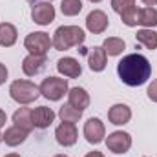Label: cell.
I'll use <instances>...</instances> for the list:
<instances>
[{"label":"cell","instance_id":"cell-1","mask_svg":"<svg viewBox=\"0 0 157 157\" xmlns=\"http://www.w3.org/2000/svg\"><path fill=\"white\" fill-rule=\"evenodd\" d=\"M117 75L126 86H143L152 75V64L144 55L130 53L117 64Z\"/></svg>","mask_w":157,"mask_h":157},{"label":"cell","instance_id":"cell-2","mask_svg":"<svg viewBox=\"0 0 157 157\" xmlns=\"http://www.w3.org/2000/svg\"><path fill=\"white\" fill-rule=\"evenodd\" d=\"M51 40H53V48L57 51H66L70 48L80 46L86 40V35L78 26H60L53 33Z\"/></svg>","mask_w":157,"mask_h":157},{"label":"cell","instance_id":"cell-3","mask_svg":"<svg viewBox=\"0 0 157 157\" xmlns=\"http://www.w3.org/2000/svg\"><path fill=\"white\" fill-rule=\"evenodd\" d=\"M9 95L15 102L26 106V104H31L35 102L40 97V88L31 82V80H26V78H18V80H13L11 86H9Z\"/></svg>","mask_w":157,"mask_h":157},{"label":"cell","instance_id":"cell-4","mask_svg":"<svg viewBox=\"0 0 157 157\" xmlns=\"http://www.w3.org/2000/svg\"><path fill=\"white\" fill-rule=\"evenodd\" d=\"M40 95L48 101H60L64 95H68V80L60 77H48L40 82Z\"/></svg>","mask_w":157,"mask_h":157},{"label":"cell","instance_id":"cell-5","mask_svg":"<svg viewBox=\"0 0 157 157\" xmlns=\"http://www.w3.org/2000/svg\"><path fill=\"white\" fill-rule=\"evenodd\" d=\"M51 46H53V40L44 31H33L24 39V48L31 55H48Z\"/></svg>","mask_w":157,"mask_h":157},{"label":"cell","instance_id":"cell-6","mask_svg":"<svg viewBox=\"0 0 157 157\" xmlns=\"http://www.w3.org/2000/svg\"><path fill=\"white\" fill-rule=\"evenodd\" d=\"M31 18L39 26H49L55 20V7L49 0H40L31 6Z\"/></svg>","mask_w":157,"mask_h":157},{"label":"cell","instance_id":"cell-7","mask_svg":"<svg viewBox=\"0 0 157 157\" xmlns=\"http://www.w3.org/2000/svg\"><path fill=\"white\" fill-rule=\"evenodd\" d=\"M84 137L90 144H99L106 137V128L104 122L99 117H90L84 122Z\"/></svg>","mask_w":157,"mask_h":157},{"label":"cell","instance_id":"cell-8","mask_svg":"<svg viewBox=\"0 0 157 157\" xmlns=\"http://www.w3.org/2000/svg\"><path fill=\"white\" fill-rule=\"evenodd\" d=\"M106 146H108V150L110 152H113V154H126L130 148H132V135L128 133V132H112L108 137H106Z\"/></svg>","mask_w":157,"mask_h":157},{"label":"cell","instance_id":"cell-9","mask_svg":"<svg viewBox=\"0 0 157 157\" xmlns=\"http://www.w3.org/2000/svg\"><path fill=\"white\" fill-rule=\"evenodd\" d=\"M110 26V18L104 11L101 9H93L91 13H88L86 17V29L93 35H102Z\"/></svg>","mask_w":157,"mask_h":157},{"label":"cell","instance_id":"cell-10","mask_svg":"<svg viewBox=\"0 0 157 157\" xmlns=\"http://www.w3.org/2000/svg\"><path fill=\"white\" fill-rule=\"evenodd\" d=\"M55 139L60 146L68 148V146H73L78 139V132L75 122H60L55 130Z\"/></svg>","mask_w":157,"mask_h":157},{"label":"cell","instance_id":"cell-11","mask_svg":"<svg viewBox=\"0 0 157 157\" xmlns=\"http://www.w3.org/2000/svg\"><path fill=\"white\" fill-rule=\"evenodd\" d=\"M46 64H48L46 55H31V53H29V55L24 57V60H22V71H24V75H28V77H35V75H39L40 71H44Z\"/></svg>","mask_w":157,"mask_h":157},{"label":"cell","instance_id":"cell-12","mask_svg":"<svg viewBox=\"0 0 157 157\" xmlns=\"http://www.w3.org/2000/svg\"><path fill=\"white\" fill-rule=\"evenodd\" d=\"M130 119H132V108H130L128 104L119 102V104H113V106L108 110V121H110L112 124H115V126H124V124H128Z\"/></svg>","mask_w":157,"mask_h":157},{"label":"cell","instance_id":"cell-13","mask_svg":"<svg viewBox=\"0 0 157 157\" xmlns=\"http://www.w3.org/2000/svg\"><path fill=\"white\" fill-rule=\"evenodd\" d=\"M31 119H33V126L35 128L46 130L55 121V112L51 108H48V106H39V108L31 110Z\"/></svg>","mask_w":157,"mask_h":157},{"label":"cell","instance_id":"cell-14","mask_svg":"<svg viewBox=\"0 0 157 157\" xmlns=\"http://www.w3.org/2000/svg\"><path fill=\"white\" fill-rule=\"evenodd\" d=\"M57 70H59L60 75H64V77H68V78H77V77H80V73H82L80 62H78L77 59H73V57H64V59H60V60L57 62Z\"/></svg>","mask_w":157,"mask_h":157},{"label":"cell","instance_id":"cell-15","mask_svg":"<svg viewBox=\"0 0 157 157\" xmlns=\"http://www.w3.org/2000/svg\"><path fill=\"white\" fill-rule=\"evenodd\" d=\"M68 102L73 106V108H77L78 112H84L88 106H90V93L84 90V88H71V90H68Z\"/></svg>","mask_w":157,"mask_h":157},{"label":"cell","instance_id":"cell-16","mask_svg":"<svg viewBox=\"0 0 157 157\" xmlns=\"http://www.w3.org/2000/svg\"><path fill=\"white\" fill-rule=\"evenodd\" d=\"M108 59V55H106V51L102 49V46H93L91 48V51L88 53V64H90V70L91 71H102L104 68H106V60Z\"/></svg>","mask_w":157,"mask_h":157},{"label":"cell","instance_id":"cell-17","mask_svg":"<svg viewBox=\"0 0 157 157\" xmlns=\"http://www.w3.org/2000/svg\"><path fill=\"white\" fill-rule=\"evenodd\" d=\"M28 132H24L22 128H18V126H9V128H6V132L2 133V139H4V143L7 144V146H20L26 139H28Z\"/></svg>","mask_w":157,"mask_h":157},{"label":"cell","instance_id":"cell-18","mask_svg":"<svg viewBox=\"0 0 157 157\" xmlns=\"http://www.w3.org/2000/svg\"><path fill=\"white\" fill-rule=\"evenodd\" d=\"M13 124L29 133V132L35 128V126H33V119H31V110H29V108H18V110L13 113Z\"/></svg>","mask_w":157,"mask_h":157},{"label":"cell","instance_id":"cell-19","mask_svg":"<svg viewBox=\"0 0 157 157\" xmlns=\"http://www.w3.org/2000/svg\"><path fill=\"white\" fill-rule=\"evenodd\" d=\"M18 39V31L13 24L9 22H2L0 24V46L2 48H11Z\"/></svg>","mask_w":157,"mask_h":157},{"label":"cell","instance_id":"cell-20","mask_svg":"<svg viewBox=\"0 0 157 157\" xmlns=\"http://www.w3.org/2000/svg\"><path fill=\"white\" fill-rule=\"evenodd\" d=\"M135 42H137L139 46H144L146 49L154 51V49H157V33L154 31V29L143 28V29L137 31V35H135Z\"/></svg>","mask_w":157,"mask_h":157},{"label":"cell","instance_id":"cell-21","mask_svg":"<svg viewBox=\"0 0 157 157\" xmlns=\"http://www.w3.org/2000/svg\"><path fill=\"white\" fill-rule=\"evenodd\" d=\"M139 26L148 28V29L155 28L157 26V9L155 7L146 6V7H141L139 9Z\"/></svg>","mask_w":157,"mask_h":157},{"label":"cell","instance_id":"cell-22","mask_svg":"<svg viewBox=\"0 0 157 157\" xmlns=\"http://www.w3.org/2000/svg\"><path fill=\"white\" fill-rule=\"evenodd\" d=\"M124 48H126L124 40L119 39V37H108V39H104V42H102V49H104L106 55H110V57L121 55V53L124 51Z\"/></svg>","mask_w":157,"mask_h":157},{"label":"cell","instance_id":"cell-23","mask_svg":"<svg viewBox=\"0 0 157 157\" xmlns=\"http://www.w3.org/2000/svg\"><path fill=\"white\" fill-rule=\"evenodd\" d=\"M59 117H60L62 122H77L78 119L82 117V112H78L77 108H73V106L68 102V104H62V106H60Z\"/></svg>","mask_w":157,"mask_h":157},{"label":"cell","instance_id":"cell-24","mask_svg":"<svg viewBox=\"0 0 157 157\" xmlns=\"http://www.w3.org/2000/svg\"><path fill=\"white\" fill-rule=\"evenodd\" d=\"M60 11L66 17H77L82 11V2L80 0H62L60 2Z\"/></svg>","mask_w":157,"mask_h":157},{"label":"cell","instance_id":"cell-25","mask_svg":"<svg viewBox=\"0 0 157 157\" xmlns=\"http://www.w3.org/2000/svg\"><path fill=\"white\" fill-rule=\"evenodd\" d=\"M121 20H122L124 26H128V28H135V26L139 24V9H137L135 6L130 7V9H126L124 13H121Z\"/></svg>","mask_w":157,"mask_h":157},{"label":"cell","instance_id":"cell-26","mask_svg":"<svg viewBox=\"0 0 157 157\" xmlns=\"http://www.w3.org/2000/svg\"><path fill=\"white\" fill-rule=\"evenodd\" d=\"M133 6H135V0H112V9L119 15L124 13L126 9L133 7Z\"/></svg>","mask_w":157,"mask_h":157},{"label":"cell","instance_id":"cell-27","mask_svg":"<svg viewBox=\"0 0 157 157\" xmlns=\"http://www.w3.org/2000/svg\"><path fill=\"white\" fill-rule=\"evenodd\" d=\"M146 95H148V99L152 102H157V80H152V84L146 90Z\"/></svg>","mask_w":157,"mask_h":157},{"label":"cell","instance_id":"cell-28","mask_svg":"<svg viewBox=\"0 0 157 157\" xmlns=\"http://www.w3.org/2000/svg\"><path fill=\"white\" fill-rule=\"evenodd\" d=\"M6 80H7V68H6V64L0 62V86H2Z\"/></svg>","mask_w":157,"mask_h":157},{"label":"cell","instance_id":"cell-29","mask_svg":"<svg viewBox=\"0 0 157 157\" xmlns=\"http://www.w3.org/2000/svg\"><path fill=\"white\" fill-rule=\"evenodd\" d=\"M6 122H7V115H6V112L0 108V128H4V126H6Z\"/></svg>","mask_w":157,"mask_h":157},{"label":"cell","instance_id":"cell-30","mask_svg":"<svg viewBox=\"0 0 157 157\" xmlns=\"http://www.w3.org/2000/svg\"><path fill=\"white\" fill-rule=\"evenodd\" d=\"M84 157H104V154H102V152H97V150H93V152H88Z\"/></svg>","mask_w":157,"mask_h":157},{"label":"cell","instance_id":"cell-31","mask_svg":"<svg viewBox=\"0 0 157 157\" xmlns=\"http://www.w3.org/2000/svg\"><path fill=\"white\" fill-rule=\"evenodd\" d=\"M144 6H150V7H154V6H157V0H141Z\"/></svg>","mask_w":157,"mask_h":157},{"label":"cell","instance_id":"cell-32","mask_svg":"<svg viewBox=\"0 0 157 157\" xmlns=\"http://www.w3.org/2000/svg\"><path fill=\"white\" fill-rule=\"evenodd\" d=\"M4 157H20L18 154H7V155H4Z\"/></svg>","mask_w":157,"mask_h":157},{"label":"cell","instance_id":"cell-33","mask_svg":"<svg viewBox=\"0 0 157 157\" xmlns=\"http://www.w3.org/2000/svg\"><path fill=\"white\" fill-rule=\"evenodd\" d=\"M90 2H91V4H99L101 0H90Z\"/></svg>","mask_w":157,"mask_h":157},{"label":"cell","instance_id":"cell-34","mask_svg":"<svg viewBox=\"0 0 157 157\" xmlns=\"http://www.w3.org/2000/svg\"><path fill=\"white\" fill-rule=\"evenodd\" d=\"M28 2H31V4H35V2H40V0H28ZM51 2V0H49Z\"/></svg>","mask_w":157,"mask_h":157},{"label":"cell","instance_id":"cell-35","mask_svg":"<svg viewBox=\"0 0 157 157\" xmlns=\"http://www.w3.org/2000/svg\"><path fill=\"white\" fill-rule=\"evenodd\" d=\"M55 157H68V155H64V154H59V155H55Z\"/></svg>","mask_w":157,"mask_h":157},{"label":"cell","instance_id":"cell-36","mask_svg":"<svg viewBox=\"0 0 157 157\" xmlns=\"http://www.w3.org/2000/svg\"><path fill=\"white\" fill-rule=\"evenodd\" d=\"M2 141H4V139H2V133H0V143H2Z\"/></svg>","mask_w":157,"mask_h":157}]
</instances>
